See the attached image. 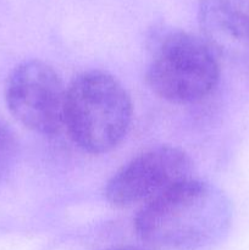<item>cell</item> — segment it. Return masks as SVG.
<instances>
[{"mask_svg": "<svg viewBox=\"0 0 249 250\" xmlns=\"http://www.w3.org/2000/svg\"><path fill=\"white\" fill-rule=\"evenodd\" d=\"M224 208L214 188L188 178L143 205L134 220L139 238L151 247L194 250L219 234Z\"/></svg>", "mask_w": 249, "mask_h": 250, "instance_id": "obj_1", "label": "cell"}, {"mask_svg": "<svg viewBox=\"0 0 249 250\" xmlns=\"http://www.w3.org/2000/svg\"><path fill=\"white\" fill-rule=\"evenodd\" d=\"M133 107L124 85L110 73L92 70L66 88L65 127L72 141L89 154H104L126 137Z\"/></svg>", "mask_w": 249, "mask_h": 250, "instance_id": "obj_2", "label": "cell"}, {"mask_svg": "<svg viewBox=\"0 0 249 250\" xmlns=\"http://www.w3.org/2000/svg\"><path fill=\"white\" fill-rule=\"evenodd\" d=\"M145 78L161 99L190 104L215 89L220 78L219 60L209 42L187 32H171L156 44Z\"/></svg>", "mask_w": 249, "mask_h": 250, "instance_id": "obj_3", "label": "cell"}, {"mask_svg": "<svg viewBox=\"0 0 249 250\" xmlns=\"http://www.w3.org/2000/svg\"><path fill=\"white\" fill-rule=\"evenodd\" d=\"M12 116L36 133L51 136L65 126L66 88L48 63L29 60L14 68L5 85Z\"/></svg>", "mask_w": 249, "mask_h": 250, "instance_id": "obj_4", "label": "cell"}, {"mask_svg": "<svg viewBox=\"0 0 249 250\" xmlns=\"http://www.w3.org/2000/svg\"><path fill=\"white\" fill-rule=\"evenodd\" d=\"M192 160L177 146H160L134 156L114 173L105 188L107 202L127 209L145 205L190 178Z\"/></svg>", "mask_w": 249, "mask_h": 250, "instance_id": "obj_5", "label": "cell"}, {"mask_svg": "<svg viewBox=\"0 0 249 250\" xmlns=\"http://www.w3.org/2000/svg\"><path fill=\"white\" fill-rule=\"evenodd\" d=\"M203 21L214 36L249 41V0H208Z\"/></svg>", "mask_w": 249, "mask_h": 250, "instance_id": "obj_6", "label": "cell"}, {"mask_svg": "<svg viewBox=\"0 0 249 250\" xmlns=\"http://www.w3.org/2000/svg\"><path fill=\"white\" fill-rule=\"evenodd\" d=\"M15 143L11 133L0 121V178L4 176L14 158Z\"/></svg>", "mask_w": 249, "mask_h": 250, "instance_id": "obj_7", "label": "cell"}, {"mask_svg": "<svg viewBox=\"0 0 249 250\" xmlns=\"http://www.w3.org/2000/svg\"><path fill=\"white\" fill-rule=\"evenodd\" d=\"M110 250H146L143 248H137V247H122V248H115Z\"/></svg>", "mask_w": 249, "mask_h": 250, "instance_id": "obj_8", "label": "cell"}]
</instances>
